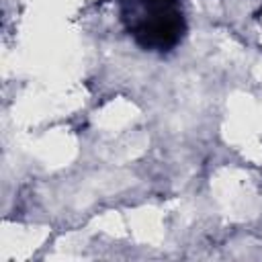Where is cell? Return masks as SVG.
<instances>
[{
	"instance_id": "cell-1",
	"label": "cell",
	"mask_w": 262,
	"mask_h": 262,
	"mask_svg": "<svg viewBox=\"0 0 262 262\" xmlns=\"http://www.w3.org/2000/svg\"><path fill=\"white\" fill-rule=\"evenodd\" d=\"M119 18L129 39L149 53H170L186 37L182 0H119Z\"/></svg>"
}]
</instances>
